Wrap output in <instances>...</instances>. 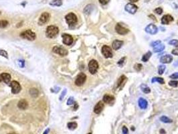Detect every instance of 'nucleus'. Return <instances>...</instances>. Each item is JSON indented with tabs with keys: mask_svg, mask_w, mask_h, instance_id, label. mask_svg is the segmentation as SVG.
Returning a JSON list of instances; mask_svg holds the SVG:
<instances>
[{
	"mask_svg": "<svg viewBox=\"0 0 178 134\" xmlns=\"http://www.w3.org/2000/svg\"><path fill=\"white\" fill-rule=\"evenodd\" d=\"M59 32L58 28L55 26H50L47 28L46 32V36L49 38H53L58 35Z\"/></svg>",
	"mask_w": 178,
	"mask_h": 134,
	"instance_id": "obj_1",
	"label": "nucleus"
},
{
	"mask_svg": "<svg viewBox=\"0 0 178 134\" xmlns=\"http://www.w3.org/2000/svg\"><path fill=\"white\" fill-rule=\"evenodd\" d=\"M20 36L22 38L28 40L30 41H33L36 39V34L30 30H28L21 33Z\"/></svg>",
	"mask_w": 178,
	"mask_h": 134,
	"instance_id": "obj_2",
	"label": "nucleus"
},
{
	"mask_svg": "<svg viewBox=\"0 0 178 134\" xmlns=\"http://www.w3.org/2000/svg\"><path fill=\"white\" fill-rule=\"evenodd\" d=\"M65 19H66V22L69 26H72V25L76 24L78 20L76 15L74 13H69L68 14L66 15Z\"/></svg>",
	"mask_w": 178,
	"mask_h": 134,
	"instance_id": "obj_3",
	"label": "nucleus"
},
{
	"mask_svg": "<svg viewBox=\"0 0 178 134\" xmlns=\"http://www.w3.org/2000/svg\"><path fill=\"white\" fill-rule=\"evenodd\" d=\"M98 68V64L96 60H91L89 63V72L92 74H95L97 72Z\"/></svg>",
	"mask_w": 178,
	"mask_h": 134,
	"instance_id": "obj_4",
	"label": "nucleus"
},
{
	"mask_svg": "<svg viewBox=\"0 0 178 134\" xmlns=\"http://www.w3.org/2000/svg\"><path fill=\"white\" fill-rule=\"evenodd\" d=\"M86 80V74L83 73H81L76 77V81H75V85L78 87H81L82 85H84Z\"/></svg>",
	"mask_w": 178,
	"mask_h": 134,
	"instance_id": "obj_5",
	"label": "nucleus"
},
{
	"mask_svg": "<svg viewBox=\"0 0 178 134\" xmlns=\"http://www.w3.org/2000/svg\"><path fill=\"white\" fill-rule=\"evenodd\" d=\"M102 53L106 58H112V56H113L111 48L106 45H104L102 48Z\"/></svg>",
	"mask_w": 178,
	"mask_h": 134,
	"instance_id": "obj_6",
	"label": "nucleus"
},
{
	"mask_svg": "<svg viewBox=\"0 0 178 134\" xmlns=\"http://www.w3.org/2000/svg\"><path fill=\"white\" fill-rule=\"evenodd\" d=\"M125 11L131 14H135L137 12L138 9V7L133 3H127L125 7Z\"/></svg>",
	"mask_w": 178,
	"mask_h": 134,
	"instance_id": "obj_7",
	"label": "nucleus"
},
{
	"mask_svg": "<svg viewBox=\"0 0 178 134\" xmlns=\"http://www.w3.org/2000/svg\"><path fill=\"white\" fill-rule=\"evenodd\" d=\"M10 87H12V92L14 94H17L20 92L22 87H21L20 83L17 81H12L10 83Z\"/></svg>",
	"mask_w": 178,
	"mask_h": 134,
	"instance_id": "obj_8",
	"label": "nucleus"
},
{
	"mask_svg": "<svg viewBox=\"0 0 178 134\" xmlns=\"http://www.w3.org/2000/svg\"><path fill=\"white\" fill-rule=\"evenodd\" d=\"M145 32L151 35H155L158 32V28L155 24L151 23L145 28Z\"/></svg>",
	"mask_w": 178,
	"mask_h": 134,
	"instance_id": "obj_9",
	"label": "nucleus"
},
{
	"mask_svg": "<svg viewBox=\"0 0 178 134\" xmlns=\"http://www.w3.org/2000/svg\"><path fill=\"white\" fill-rule=\"evenodd\" d=\"M115 30L120 35H125L129 32V30L124 28L120 23H117L115 26Z\"/></svg>",
	"mask_w": 178,
	"mask_h": 134,
	"instance_id": "obj_10",
	"label": "nucleus"
},
{
	"mask_svg": "<svg viewBox=\"0 0 178 134\" xmlns=\"http://www.w3.org/2000/svg\"><path fill=\"white\" fill-rule=\"evenodd\" d=\"M50 15L49 14V13L44 12L40 15V17L39 18L38 23H39L40 25H44V24H45V23L48 22L49 20H50Z\"/></svg>",
	"mask_w": 178,
	"mask_h": 134,
	"instance_id": "obj_11",
	"label": "nucleus"
},
{
	"mask_svg": "<svg viewBox=\"0 0 178 134\" xmlns=\"http://www.w3.org/2000/svg\"><path fill=\"white\" fill-rule=\"evenodd\" d=\"M52 51L58 54H59V55L60 56H66L68 54V51L66 50V49H64V48L61 46H54L53 48V49H52Z\"/></svg>",
	"mask_w": 178,
	"mask_h": 134,
	"instance_id": "obj_12",
	"label": "nucleus"
},
{
	"mask_svg": "<svg viewBox=\"0 0 178 134\" xmlns=\"http://www.w3.org/2000/svg\"><path fill=\"white\" fill-rule=\"evenodd\" d=\"M62 37L63 38V43L66 45L70 46L72 44L73 42V38L72 36L70 34H63L62 35Z\"/></svg>",
	"mask_w": 178,
	"mask_h": 134,
	"instance_id": "obj_13",
	"label": "nucleus"
},
{
	"mask_svg": "<svg viewBox=\"0 0 178 134\" xmlns=\"http://www.w3.org/2000/svg\"><path fill=\"white\" fill-rule=\"evenodd\" d=\"M10 80H11V75L8 73H2L0 74V82H3L8 85L10 82Z\"/></svg>",
	"mask_w": 178,
	"mask_h": 134,
	"instance_id": "obj_14",
	"label": "nucleus"
},
{
	"mask_svg": "<svg viewBox=\"0 0 178 134\" xmlns=\"http://www.w3.org/2000/svg\"><path fill=\"white\" fill-rule=\"evenodd\" d=\"M173 20H174V19L171 15H165L161 18V23L163 25H167Z\"/></svg>",
	"mask_w": 178,
	"mask_h": 134,
	"instance_id": "obj_15",
	"label": "nucleus"
},
{
	"mask_svg": "<svg viewBox=\"0 0 178 134\" xmlns=\"http://www.w3.org/2000/svg\"><path fill=\"white\" fill-rule=\"evenodd\" d=\"M126 77L125 75H121L120 76V78L117 81V87L118 89H123L125 85V82H126Z\"/></svg>",
	"mask_w": 178,
	"mask_h": 134,
	"instance_id": "obj_16",
	"label": "nucleus"
},
{
	"mask_svg": "<svg viewBox=\"0 0 178 134\" xmlns=\"http://www.w3.org/2000/svg\"><path fill=\"white\" fill-rule=\"evenodd\" d=\"M173 60V56H171L170 54L167 55L163 56L161 58H160V62L163 64H170Z\"/></svg>",
	"mask_w": 178,
	"mask_h": 134,
	"instance_id": "obj_17",
	"label": "nucleus"
},
{
	"mask_svg": "<svg viewBox=\"0 0 178 134\" xmlns=\"http://www.w3.org/2000/svg\"><path fill=\"white\" fill-rule=\"evenodd\" d=\"M138 104H139V107L141 108V109H146L147 108V106H148L147 101L143 97H141L139 99Z\"/></svg>",
	"mask_w": 178,
	"mask_h": 134,
	"instance_id": "obj_18",
	"label": "nucleus"
},
{
	"mask_svg": "<svg viewBox=\"0 0 178 134\" xmlns=\"http://www.w3.org/2000/svg\"><path fill=\"white\" fill-rule=\"evenodd\" d=\"M104 109V104L102 101H99V102L96 103V105H95V108H94V112L96 114H100L103 110Z\"/></svg>",
	"mask_w": 178,
	"mask_h": 134,
	"instance_id": "obj_19",
	"label": "nucleus"
},
{
	"mask_svg": "<svg viewBox=\"0 0 178 134\" xmlns=\"http://www.w3.org/2000/svg\"><path fill=\"white\" fill-rule=\"evenodd\" d=\"M124 42L122 40H115L114 42H112V46L113 49L115 50H117L120 49L122 46L123 45Z\"/></svg>",
	"mask_w": 178,
	"mask_h": 134,
	"instance_id": "obj_20",
	"label": "nucleus"
},
{
	"mask_svg": "<svg viewBox=\"0 0 178 134\" xmlns=\"http://www.w3.org/2000/svg\"><path fill=\"white\" fill-rule=\"evenodd\" d=\"M103 101L105 103H108V104H112L114 101H115V97L112 95H104L103 97Z\"/></svg>",
	"mask_w": 178,
	"mask_h": 134,
	"instance_id": "obj_21",
	"label": "nucleus"
},
{
	"mask_svg": "<svg viewBox=\"0 0 178 134\" xmlns=\"http://www.w3.org/2000/svg\"><path fill=\"white\" fill-rule=\"evenodd\" d=\"M17 106L18 107L20 108V109H22V110H25L26 109H27L28 106V103L27 102V101L25 100V99H22L20 100L18 104H17Z\"/></svg>",
	"mask_w": 178,
	"mask_h": 134,
	"instance_id": "obj_22",
	"label": "nucleus"
},
{
	"mask_svg": "<svg viewBox=\"0 0 178 134\" xmlns=\"http://www.w3.org/2000/svg\"><path fill=\"white\" fill-rule=\"evenodd\" d=\"M95 8V6L92 5V4H89L84 7V13L86 14H91V12L93 11V9Z\"/></svg>",
	"mask_w": 178,
	"mask_h": 134,
	"instance_id": "obj_23",
	"label": "nucleus"
},
{
	"mask_svg": "<svg viewBox=\"0 0 178 134\" xmlns=\"http://www.w3.org/2000/svg\"><path fill=\"white\" fill-rule=\"evenodd\" d=\"M164 49H165V45L161 43L160 44H159V45L153 48V52L155 53L160 52L161 51H163Z\"/></svg>",
	"mask_w": 178,
	"mask_h": 134,
	"instance_id": "obj_24",
	"label": "nucleus"
},
{
	"mask_svg": "<svg viewBox=\"0 0 178 134\" xmlns=\"http://www.w3.org/2000/svg\"><path fill=\"white\" fill-rule=\"evenodd\" d=\"M151 55H152V53H151V51H148L146 54H145L143 56V57H142V61L144 62H147L150 59Z\"/></svg>",
	"mask_w": 178,
	"mask_h": 134,
	"instance_id": "obj_25",
	"label": "nucleus"
},
{
	"mask_svg": "<svg viewBox=\"0 0 178 134\" xmlns=\"http://www.w3.org/2000/svg\"><path fill=\"white\" fill-rule=\"evenodd\" d=\"M141 90L145 94H148L150 92H151V89H150V88L147 86V85L145 84H142L141 85Z\"/></svg>",
	"mask_w": 178,
	"mask_h": 134,
	"instance_id": "obj_26",
	"label": "nucleus"
},
{
	"mask_svg": "<svg viewBox=\"0 0 178 134\" xmlns=\"http://www.w3.org/2000/svg\"><path fill=\"white\" fill-rule=\"evenodd\" d=\"M160 120L162 122L165 123H171L173 122V120L171 119L170 118L167 117V116H165V115H163L160 117Z\"/></svg>",
	"mask_w": 178,
	"mask_h": 134,
	"instance_id": "obj_27",
	"label": "nucleus"
},
{
	"mask_svg": "<svg viewBox=\"0 0 178 134\" xmlns=\"http://www.w3.org/2000/svg\"><path fill=\"white\" fill-rule=\"evenodd\" d=\"M50 4L52 6H60L62 4V0H53Z\"/></svg>",
	"mask_w": 178,
	"mask_h": 134,
	"instance_id": "obj_28",
	"label": "nucleus"
},
{
	"mask_svg": "<svg viewBox=\"0 0 178 134\" xmlns=\"http://www.w3.org/2000/svg\"><path fill=\"white\" fill-rule=\"evenodd\" d=\"M155 82H158L160 84H164L165 83V81L163 78H161V77H153L151 80V82L152 83H154Z\"/></svg>",
	"mask_w": 178,
	"mask_h": 134,
	"instance_id": "obj_29",
	"label": "nucleus"
},
{
	"mask_svg": "<svg viewBox=\"0 0 178 134\" xmlns=\"http://www.w3.org/2000/svg\"><path fill=\"white\" fill-rule=\"evenodd\" d=\"M165 68H166V67H165V65H163V64L159 65V66L158 67V74H159V75H162V74H163L164 71L165 70Z\"/></svg>",
	"mask_w": 178,
	"mask_h": 134,
	"instance_id": "obj_30",
	"label": "nucleus"
},
{
	"mask_svg": "<svg viewBox=\"0 0 178 134\" xmlns=\"http://www.w3.org/2000/svg\"><path fill=\"white\" fill-rule=\"evenodd\" d=\"M77 127V123L76 122H70L68 123V128L70 130H74Z\"/></svg>",
	"mask_w": 178,
	"mask_h": 134,
	"instance_id": "obj_31",
	"label": "nucleus"
},
{
	"mask_svg": "<svg viewBox=\"0 0 178 134\" xmlns=\"http://www.w3.org/2000/svg\"><path fill=\"white\" fill-rule=\"evenodd\" d=\"M30 95H31L32 97H37V95H38V90H37L36 88H33L32 89H30Z\"/></svg>",
	"mask_w": 178,
	"mask_h": 134,
	"instance_id": "obj_32",
	"label": "nucleus"
},
{
	"mask_svg": "<svg viewBox=\"0 0 178 134\" xmlns=\"http://www.w3.org/2000/svg\"><path fill=\"white\" fill-rule=\"evenodd\" d=\"M8 25V22L6 20H0V28H3Z\"/></svg>",
	"mask_w": 178,
	"mask_h": 134,
	"instance_id": "obj_33",
	"label": "nucleus"
},
{
	"mask_svg": "<svg viewBox=\"0 0 178 134\" xmlns=\"http://www.w3.org/2000/svg\"><path fill=\"white\" fill-rule=\"evenodd\" d=\"M169 85L172 87H177L178 85V81H171L169 82Z\"/></svg>",
	"mask_w": 178,
	"mask_h": 134,
	"instance_id": "obj_34",
	"label": "nucleus"
},
{
	"mask_svg": "<svg viewBox=\"0 0 178 134\" xmlns=\"http://www.w3.org/2000/svg\"><path fill=\"white\" fill-rule=\"evenodd\" d=\"M125 59H126V58H125V57H123V58H121V60H119L117 62L118 65H119V67H123V66L124 63H125Z\"/></svg>",
	"mask_w": 178,
	"mask_h": 134,
	"instance_id": "obj_35",
	"label": "nucleus"
},
{
	"mask_svg": "<svg viewBox=\"0 0 178 134\" xmlns=\"http://www.w3.org/2000/svg\"><path fill=\"white\" fill-rule=\"evenodd\" d=\"M142 67H143V65L141 64H136L135 66H134L135 69L137 70V71H138V72L140 71V70L142 69Z\"/></svg>",
	"mask_w": 178,
	"mask_h": 134,
	"instance_id": "obj_36",
	"label": "nucleus"
},
{
	"mask_svg": "<svg viewBox=\"0 0 178 134\" xmlns=\"http://www.w3.org/2000/svg\"><path fill=\"white\" fill-rule=\"evenodd\" d=\"M0 55L2 56L3 57H6V58H8L7 53L6 50H0Z\"/></svg>",
	"mask_w": 178,
	"mask_h": 134,
	"instance_id": "obj_37",
	"label": "nucleus"
},
{
	"mask_svg": "<svg viewBox=\"0 0 178 134\" xmlns=\"http://www.w3.org/2000/svg\"><path fill=\"white\" fill-rule=\"evenodd\" d=\"M169 44L170 45H172V46H176L178 44V40H171L170 41Z\"/></svg>",
	"mask_w": 178,
	"mask_h": 134,
	"instance_id": "obj_38",
	"label": "nucleus"
},
{
	"mask_svg": "<svg viewBox=\"0 0 178 134\" xmlns=\"http://www.w3.org/2000/svg\"><path fill=\"white\" fill-rule=\"evenodd\" d=\"M74 103V98H73L72 97H70V98L68 99V101H67V105H72Z\"/></svg>",
	"mask_w": 178,
	"mask_h": 134,
	"instance_id": "obj_39",
	"label": "nucleus"
},
{
	"mask_svg": "<svg viewBox=\"0 0 178 134\" xmlns=\"http://www.w3.org/2000/svg\"><path fill=\"white\" fill-rule=\"evenodd\" d=\"M161 43V42L160 40H156L155 41V42H153L151 44V46L152 47H155L156 46H157V45H159V44H160Z\"/></svg>",
	"mask_w": 178,
	"mask_h": 134,
	"instance_id": "obj_40",
	"label": "nucleus"
},
{
	"mask_svg": "<svg viewBox=\"0 0 178 134\" xmlns=\"http://www.w3.org/2000/svg\"><path fill=\"white\" fill-rule=\"evenodd\" d=\"M154 12L155 13H157V14L159 15H161L162 13H163V9L161 8V7H157V8H156V9L154 10Z\"/></svg>",
	"mask_w": 178,
	"mask_h": 134,
	"instance_id": "obj_41",
	"label": "nucleus"
},
{
	"mask_svg": "<svg viewBox=\"0 0 178 134\" xmlns=\"http://www.w3.org/2000/svg\"><path fill=\"white\" fill-rule=\"evenodd\" d=\"M170 78L173 79H178V72L177 73H175L172 74L171 75H170Z\"/></svg>",
	"mask_w": 178,
	"mask_h": 134,
	"instance_id": "obj_42",
	"label": "nucleus"
},
{
	"mask_svg": "<svg viewBox=\"0 0 178 134\" xmlns=\"http://www.w3.org/2000/svg\"><path fill=\"white\" fill-rule=\"evenodd\" d=\"M122 131H123V134H129V130L126 127V126H123L122 128Z\"/></svg>",
	"mask_w": 178,
	"mask_h": 134,
	"instance_id": "obj_43",
	"label": "nucleus"
},
{
	"mask_svg": "<svg viewBox=\"0 0 178 134\" xmlns=\"http://www.w3.org/2000/svg\"><path fill=\"white\" fill-rule=\"evenodd\" d=\"M177 46V48L173 50L172 51H171V53H172L173 55L178 56V46Z\"/></svg>",
	"mask_w": 178,
	"mask_h": 134,
	"instance_id": "obj_44",
	"label": "nucleus"
},
{
	"mask_svg": "<svg viewBox=\"0 0 178 134\" xmlns=\"http://www.w3.org/2000/svg\"><path fill=\"white\" fill-rule=\"evenodd\" d=\"M110 0H99V2L103 5H106L109 2Z\"/></svg>",
	"mask_w": 178,
	"mask_h": 134,
	"instance_id": "obj_45",
	"label": "nucleus"
},
{
	"mask_svg": "<svg viewBox=\"0 0 178 134\" xmlns=\"http://www.w3.org/2000/svg\"><path fill=\"white\" fill-rule=\"evenodd\" d=\"M66 89H64V90H63L62 91V95H61V96L60 97V100H62V99H63V97H64V96L66 95Z\"/></svg>",
	"mask_w": 178,
	"mask_h": 134,
	"instance_id": "obj_46",
	"label": "nucleus"
},
{
	"mask_svg": "<svg viewBox=\"0 0 178 134\" xmlns=\"http://www.w3.org/2000/svg\"><path fill=\"white\" fill-rule=\"evenodd\" d=\"M160 134H166V131H165V129H160Z\"/></svg>",
	"mask_w": 178,
	"mask_h": 134,
	"instance_id": "obj_47",
	"label": "nucleus"
},
{
	"mask_svg": "<svg viewBox=\"0 0 178 134\" xmlns=\"http://www.w3.org/2000/svg\"><path fill=\"white\" fill-rule=\"evenodd\" d=\"M49 131H50V129H47L46 131H44V133L43 134H48V133Z\"/></svg>",
	"mask_w": 178,
	"mask_h": 134,
	"instance_id": "obj_48",
	"label": "nucleus"
},
{
	"mask_svg": "<svg viewBox=\"0 0 178 134\" xmlns=\"http://www.w3.org/2000/svg\"><path fill=\"white\" fill-rule=\"evenodd\" d=\"M131 2H132V3H135V2H137L139 0H129Z\"/></svg>",
	"mask_w": 178,
	"mask_h": 134,
	"instance_id": "obj_49",
	"label": "nucleus"
},
{
	"mask_svg": "<svg viewBox=\"0 0 178 134\" xmlns=\"http://www.w3.org/2000/svg\"><path fill=\"white\" fill-rule=\"evenodd\" d=\"M173 65H174L175 67H177V66H178V60H177V61L175 62V63L173 64Z\"/></svg>",
	"mask_w": 178,
	"mask_h": 134,
	"instance_id": "obj_50",
	"label": "nucleus"
},
{
	"mask_svg": "<svg viewBox=\"0 0 178 134\" xmlns=\"http://www.w3.org/2000/svg\"><path fill=\"white\" fill-rule=\"evenodd\" d=\"M91 134V133H89V134Z\"/></svg>",
	"mask_w": 178,
	"mask_h": 134,
	"instance_id": "obj_51",
	"label": "nucleus"
},
{
	"mask_svg": "<svg viewBox=\"0 0 178 134\" xmlns=\"http://www.w3.org/2000/svg\"></svg>",
	"mask_w": 178,
	"mask_h": 134,
	"instance_id": "obj_52",
	"label": "nucleus"
},
{
	"mask_svg": "<svg viewBox=\"0 0 178 134\" xmlns=\"http://www.w3.org/2000/svg\"></svg>",
	"mask_w": 178,
	"mask_h": 134,
	"instance_id": "obj_53",
	"label": "nucleus"
}]
</instances>
